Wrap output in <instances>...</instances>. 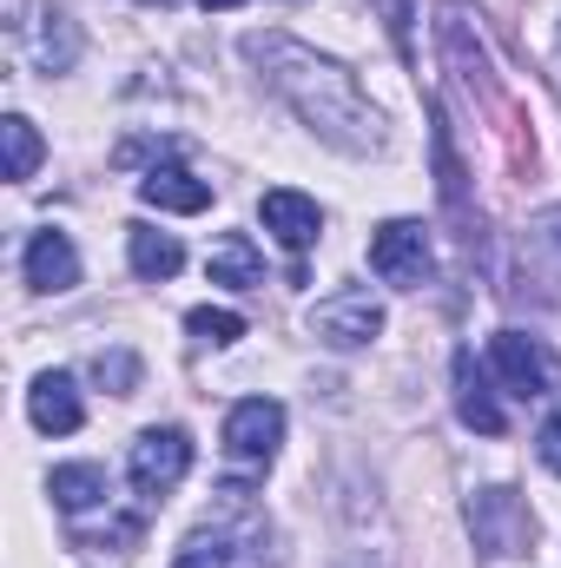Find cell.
<instances>
[{"instance_id": "1", "label": "cell", "mask_w": 561, "mask_h": 568, "mask_svg": "<svg viewBox=\"0 0 561 568\" xmlns=\"http://www.w3.org/2000/svg\"><path fill=\"white\" fill-rule=\"evenodd\" d=\"M245 60L265 73L272 93L290 100V113H297L317 140H330L337 152H377V145H384L377 106L357 93L350 67L310 53V47L290 40V33H245Z\"/></svg>"}, {"instance_id": "2", "label": "cell", "mask_w": 561, "mask_h": 568, "mask_svg": "<svg viewBox=\"0 0 561 568\" xmlns=\"http://www.w3.org/2000/svg\"><path fill=\"white\" fill-rule=\"evenodd\" d=\"M377 331H384V304H377L364 284H344V291H330V297L310 304V337H324V344H337V351H357V344H370Z\"/></svg>"}, {"instance_id": "3", "label": "cell", "mask_w": 561, "mask_h": 568, "mask_svg": "<svg viewBox=\"0 0 561 568\" xmlns=\"http://www.w3.org/2000/svg\"><path fill=\"white\" fill-rule=\"evenodd\" d=\"M370 272H377L384 284L417 291V284L436 272V258H429V232H422L417 219H390V225H377V239H370Z\"/></svg>"}, {"instance_id": "4", "label": "cell", "mask_w": 561, "mask_h": 568, "mask_svg": "<svg viewBox=\"0 0 561 568\" xmlns=\"http://www.w3.org/2000/svg\"><path fill=\"white\" fill-rule=\"evenodd\" d=\"M133 489L140 496H172L178 483H185V469H192V436L185 429H145L140 443H133Z\"/></svg>"}, {"instance_id": "5", "label": "cell", "mask_w": 561, "mask_h": 568, "mask_svg": "<svg viewBox=\"0 0 561 568\" xmlns=\"http://www.w3.org/2000/svg\"><path fill=\"white\" fill-rule=\"evenodd\" d=\"M469 529L489 556H522L529 549V509L516 503V489H476L469 496Z\"/></svg>"}, {"instance_id": "6", "label": "cell", "mask_w": 561, "mask_h": 568, "mask_svg": "<svg viewBox=\"0 0 561 568\" xmlns=\"http://www.w3.org/2000/svg\"><path fill=\"white\" fill-rule=\"evenodd\" d=\"M278 443H284V404H272V397L232 404V417H225V449H232L238 463H272Z\"/></svg>"}, {"instance_id": "7", "label": "cell", "mask_w": 561, "mask_h": 568, "mask_svg": "<svg viewBox=\"0 0 561 568\" xmlns=\"http://www.w3.org/2000/svg\"><path fill=\"white\" fill-rule=\"evenodd\" d=\"M258 219H265V232L278 239L284 252H310L317 232H324V212H317L304 192H290V185H278V192L258 199Z\"/></svg>"}, {"instance_id": "8", "label": "cell", "mask_w": 561, "mask_h": 568, "mask_svg": "<svg viewBox=\"0 0 561 568\" xmlns=\"http://www.w3.org/2000/svg\"><path fill=\"white\" fill-rule=\"evenodd\" d=\"M27 410H33V429H47V436H73V429L86 424L80 390H73L67 371H40L33 390H27Z\"/></svg>"}, {"instance_id": "9", "label": "cell", "mask_w": 561, "mask_h": 568, "mask_svg": "<svg viewBox=\"0 0 561 568\" xmlns=\"http://www.w3.org/2000/svg\"><path fill=\"white\" fill-rule=\"evenodd\" d=\"M489 364H496V377H502L516 397H542V390H549V364H542V351H536L522 331H496Z\"/></svg>"}, {"instance_id": "10", "label": "cell", "mask_w": 561, "mask_h": 568, "mask_svg": "<svg viewBox=\"0 0 561 568\" xmlns=\"http://www.w3.org/2000/svg\"><path fill=\"white\" fill-rule=\"evenodd\" d=\"M20 272H27L33 291H73V284H80V252H73V239H67V232H33V245H27Z\"/></svg>"}, {"instance_id": "11", "label": "cell", "mask_w": 561, "mask_h": 568, "mask_svg": "<svg viewBox=\"0 0 561 568\" xmlns=\"http://www.w3.org/2000/svg\"><path fill=\"white\" fill-rule=\"evenodd\" d=\"M67 536H73V549L80 556H133L145 536L140 516H126V509H106V523H86V516H67Z\"/></svg>"}, {"instance_id": "12", "label": "cell", "mask_w": 561, "mask_h": 568, "mask_svg": "<svg viewBox=\"0 0 561 568\" xmlns=\"http://www.w3.org/2000/svg\"><path fill=\"white\" fill-rule=\"evenodd\" d=\"M47 496H53L67 516H86V509H113V476H106L100 463H67V469H53Z\"/></svg>"}, {"instance_id": "13", "label": "cell", "mask_w": 561, "mask_h": 568, "mask_svg": "<svg viewBox=\"0 0 561 568\" xmlns=\"http://www.w3.org/2000/svg\"><path fill=\"white\" fill-rule=\"evenodd\" d=\"M140 199L159 205V212H205V205H212V185L192 179L185 165H152L140 179Z\"/></svg>"}, {"instance_id": "14", "label": "cell", "mask_w": 561, "mask_h": 568, "mask_svg": "<svg viewBox=\"0 0 561 568\" xmlns=\"http://www.w3.org/2000/svg\"><path fill=\"white\" fill-rule=\"evenodd\" d=\"M456 410H462V424H469V429H482V436H502V429H509L502 404L489 397V377L476 371V357H469V351L456 357Z\"/></svg>"}, {"instance_id": "15", "label": "cell", "mask_w": 561, "mask_h": 568, "mask_svg": "<svg viewBox=\"0 0 561 568\" xmlns=\"http://www.w3.org/2000/svg\"><path fill=\"white\" fill-rule=\"evenodd\" d=\"M205 272H212V284H232V291H252V284H265V258H258V245H252L245 232H225V239L212 245V258H205Z\"/></svg>"}, {"instance_id": "16", "label": "cell", "mask_w": 561, "mask_h": 568, "mask_svg": "<svg viewBox=\"0 0 561 568\" xmlns=\"http://www.w3.org/2000/svg\"><path fill=\"white\" fill-rule=\"evenodd\" d=\"M126 252H133V272H140L145 284L172 278V272L185 265V245H178L172 232H152V225H133V239H126Z\"/></svg>"}, {"instance_id": "17", "label": "cell", "mask_w": 561, "mask_h": 568, "mask_svg": "<svg viewBox=\"0 0 561 568\" xmlns=\"http://www.w3.org/2000/svg\"><path fill=\"white\" fill-rule=\"evenodd\" d=\"M0 140H7V179H33V165H40V133H33V120L7 113V120H0Z\"/></svg>"}, {"instance_id": "18", "label": "cell", "mask_w": 561, "mask_h": 568, "mask_svg": "<svg viewBox=\"0 0 561 568\" xmlns=\"http://www.w3.org/2000/svg\"><path fill=\"white\" fill-rule=\"evenodd\" d=\"M185 331H192L198 344H238V337H245V317L225 311V304H198V311L185 317Z\"/></svg>"}, {"instance_id": "19", "label": "cell", "mask_w": 561, "mask_h": 568, "mask_svg": "<svg viewBox=\"0 0 561 568\" xmlns=\"http://www.w3.org/2000/svg\"><path fill=\"white\" fill-rule=\"evenodd\" d=\"M73 53H80V33H73V20H67V13H47V33H40V60H47L53 73H67V67H73Z\"/></svg>"}, {"instance_id": "20", "label": "cell", "mask_w": 561, "mask_h": 568, "mask_svg": "<svg viewBox=\"0 0 561 568\" xmlns=\"http://www.w3.org/2000/svg\"><path fill=\"white\" fill-rule=\"evenodd\" d=\"M93 377H100L113 397H133V384H140V357H133V351H100V357H93Z\"/></svg>"}, {"instance_id": "21", "label": "cell", "mask_w": 561, "mask_h": 568, "mask_svg": "<svg viewBox=\"0 0 561 568\" xmlns=\"http://www.w3.org/2000/svg\"><path fill=\"white\" fill-rule=\"evenodd\" d=\"M232 556H238V549L212 529V536H192V542L178 549V562H172V568H232Z\"/></svg>"}, {"instance_id": "22", "label": "cell", "mask_w": 561, "mask_h": 568, "mask_svg": "<svg viewBox=\"0 0 561 568\" xmlns=\"http://www.w3.org/2000/svg\"><path fill=\"white\" fill-rule=\"evenodd\" d=\"M536 449H542V463H549V469L561 476V417H549V424H542V436H536Z\"/></svg>"}, {"instance_id": "23", "label": "cell", "mask_w": 561, "mask_h": 568, "mask_svg": "<svg viewBox=\"0 0 561 568\" xmlns=\"http://www.w3.org/2000/svg\"><path fill=\"white\" fill-rule=\"evenodd\" d=\"M198 7H212V13H225V7H245V0H198Z\"/></svg>"}, {"instance_id": "24", "label": "cell", "mask_w": 561, "mask_h": 568, "mask_svg": "<svg viewBox=\"0 0 561 568\" xmlns=\"http://www.w3.org/2000/svg\"><path fill=\"white\" fill-rule=\"evenodd\" d=\"M145 7H172V0H145Z\"/></svg>"}]
</instances>
